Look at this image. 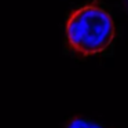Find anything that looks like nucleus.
Returning <instances> with one entry per match:
<instances>
[{"mask_svg":"<svg viewBox=\"0 0 128 128\" xmlns=\"http://www.w3.org/2000/svg\"><path fill=\"white\" fill-rule=\"evenodd\" d=\"M116 36L110 14L99 4H86L77 8L66 24V40L76 54L83 56L106 51Z\"/></svg>","mask_w":128,"mask_h":128,"instance_id":"f257e3e1","label":"nucleus"},{"mask_svg":"<svg viewBox=\"0 0 128 128\" xmlns=\"http://www.w3.org/2000/svg\"><path fill=\"white\" fill-rule=\"evenodd\" d=\"M64 128H112L109 125H105L102 122L94 121L84 117H73L65 122Z\"/></svg>","mask_w":128,"mask_h":128,"instance_id":"f03ea898","label":"nucleus"},{"mask_svg":"<svg viewBox=\"0 0 128 128\" xmlns=\"http://www.w3.org/2000/svg\"><path fill=\"white\" fill-rule=\"evenodd\" d=\"M121 6H122V10L128 14V0H121Z\"/></svg>","mask_w":128,"mask_h":128,"instance_id":"7ed1b4c3","label":"nucleus"}]
</instances>
